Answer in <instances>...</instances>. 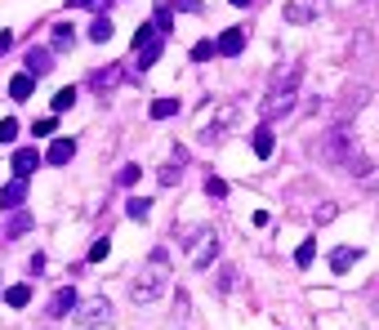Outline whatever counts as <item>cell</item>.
Listing matches in <instances>:
<instances>
[{
    "label": "cell",
    "mask_w": 379,
    "mask_h": 330,
    "mask_svg": "<svg viewBox=\"0 0 379 330\" xmlns=\"http://www.w3.org/2000/svg\"><path fill=\"white\" fill-rule=\"evenodd\" d=\"M23 196H27V178H14V183L0 187V205H5V210H18V205H23Z\"/></svg>",
    "instance_id": "15"
},
{
    "label": "cell",
    "mask_w": 379,
    "mask_h": 330,
    "mask_svg": "<svg viewBox=\"0 0 379 330\" xmlns=\"http://www.w3.org/2000/svg\"><path fill=\"white\" fill-rule=\"evenodd\" d=\"M357 156H362V152H357V143H353V130L335 121V125L321 134V161H326V165H344V169H348V165L357 161Z\"/></svg>",
    "instance_id": "3"
},
{
    "label": "cell",
    "mask_w": 379,
    "mask_h": 330,
    "mask_svg": "<svg viewBox=\"0 0 379 330\" xmlns=\"http://www.w3.org/2000/svg\"><path fill=\"white\" fill-rule=\"evenodd\" d=\"M326 14V0H286V23L295 27H308Z\"/></svg>",
    "instance_id": "8"
},
{
    "label": "cell",
    "mask_w": 379,
    "mask_h": 330,
    "mask_svg": "<svg viewBox=\"0 0 379 330\" xmlns=\"http://www.w3.org/2000/svg\"><path fill=\"white\" fill-rule=\"evenodd\" d=\"M125 214H130V219H147V214H152V201H147V196H130V201H125Z\"/></svg>",
    "instance_id": "26"
},
{
    "label": "cell",
    "mask_w": 379,
    "mask_h": 330,
    "mask_svg": "<svg viewBox=\"0 0 379 330\" xmlns=\"http://www.w3.org/2000/svg\"><path fill=\"white\" fill-rule=\"evenodd\" d=\"M27 228H32V214H14L9 228H5V237H18V232H27Z\"/></svg>",
    "instance_id": "30"
},
{
    "label": "cell",
    "mask_w": 379,
    "mask_h": 330,
    "mask_svg": "<svg viewBox=\"0 0 379 330\" xmlns=\"http://www.w3.org/2000/svg\"><path fill=\"white\" fill-rule=\"evenodd\" d=\"M312 259H317V241H312V237H308V241H303V246L295 250V263H299V268H308V263H312Z\"/></svg>",
    "instance_id": "29"
},
{
    "label": "cell",
    "mask_w": 379,
    "mask_h": 330,
    "mask_svg": "<svg viewBox=\"0 0 379 330\" xmlns=\"http://www.w3.org/2000/svg\"><path fill=\"white\" fill-rule=\"evenodd\" d=\"M32 94H36V76L18 72V76L9 81V99H18V103H23V99H32Z\"/></svg>",
    "instance_id": "17"
},
{
    "label": "cell",
    "mask_w": 379,
    "mask_h": 330,
    "mask_svg": "<svg viewBox=\"0 0 379 330\" xmlns=\"http://www.w3.org/2000/svg\"><path fill=\"white\" fill-rule=\"evenodd\" d=\"M165 290H170V250H152L143 272L130 281V299H134L139 308H147V304H156Z\"/></svg>",
    "instance_id": "2"
},
{
    "label": "cell",
    "mask_w": 379,
    "mask_h": 330,
    "mask_svg": "<svg viewBox=\"0 0 379 330\" xmlns=\"http://www.w3.org/2000/svg\"><path fill=\"white\" fill-rule=\"evenodd\" d=\"M76 308H81L76 286H63V290H54V299H50V308H45V313H50V317H68V313H76Z\"/></svg>",
    "instance_id": "10"
},
{
    "label": "cell",
    "mask_w": 379,
    "mask_h": 330,
    "mask_svg": "<svg viewBox=\"0 0 379 330\" xmlns=\"http://www.w3.org/2000/svg\"><path fill=\"white\" fill-rule=\"evenodd\" d=\"M112 322H116V313H112L107 299H94V304H81L72 313V326L76 330H107Z\"/></svg>",
    "instance_id": "6"
},
{
    "label": "cell",
    "mask_w": 379,
    "mask_h": 330,
    "mask_svg": "<svg viewBox=\"0 0 379 330\" xmlns=\"http://www.w3.org/2000/svg\"><path fill=\"white\" fill-rule=\"evenodd\" d=\"M357 259H362V250H357V246H339L335 254H330V272H348Z\"/></svg>",
    "instance_id": "16"
},
{
    "label": "cell",
    "mask_w": 379,
    "mask_h": 330,
    "mask_svg": "<svg viewBox=\"0 0 379 330\" xmlns=\"http://www.w3.org/2000/svg\"><path fill=\"white\" fill-rule=\"evenodd\" d=\"M76 45V32H72V23H54V54H68Z\"/></svg>",
    "instance_id": "20"
},
{
    "label": "cell",
    "mask_w": 379,
    "mask_h": 330,
    "mask_svg": "<svg viewBox=\"0 0 379 330\" xmlns=\"http://www.w3.org/2000/svg\"><path fill=\"white\" fill-rule=\"evenodd\" d=\"M236 286V268H232V263H223V268H219V290H232Z\"/></svg>",
    "instance_id": "35"
},
{
    "label": "cell",
    "mask_w": 379,
    "mask_h": 330,
    "mask_svg": "<svg viewBox=\"0 0 379 330\" xmlns=\"http://www.w3.org/2000/svg\"><path fill=\"white\" fill-rule=\"evenodd\" d=\"M50 68H54V50H36L32 45V50H27V76L41 81V76H50Z\"/></svg>",
    "instance_id": "12"
},
{
    "label": "cell",
    "mask_w": 379,
    "mask_h": 330,
    "mask_svg": "<svg viewBox=\"0 0 379 330\" xmlns=\"http://www.w3.org/2000/svg\"><path fill=\"white\" fill-rule=\"evenodd\" d=\"M161 45H165V41H156V45H147V50H139V54H134V63H139V72H147V68H152V63H156V59H161Z\"/></svg>",
    "instance_id": "27"
},
{
    "label": "cell",
    "mask_w": 379,
    "mask_h": 330,
    "mask_svg": "<svg viewBox=\"0 0 379 330\" xmlns=\"http://www.w3.org/2000/svg\"><path fill=\"white\" fill-rule=\"evenodd\" d=\"M152 121H170V116H178V99H152Z\"/></svg>",
    "instance_id": "23"
},
{
    "label": "cell",
    "mask_w": 379,
    "mask_h": 330,
    "mask_svg": "<svg viewBox=\"0 0 379 330\" xmlns=\"http://www.w3.org/2000/svg\"><path fill=\"white\" fill-rule=\"evenodd\" d=\"M5 304H9V308H27V304H32V286H27V281L9 286V290H5Z\"/></svg>",
    "instance_id": "21"
},
{
    "label": "cell",
    "mask_w": 379,
    "mask_h": 330,
    "mask_svg": "<svg viewBox=\"0 0 379 330\" xmlns=\"http://www.w3.org/2000/svg\"><path fill=\"white\" fill-rule=\"evenodd\" d=\"M112 36H116V23H112L107 14H103V18H94V27H90V41H94V45H107Z\"/></svg>",
    "instance_id": "19"
},
{
    "label": "cell",
    "mask_w": 379,
    "mask_h": 330,
    "mask_svg": "<svg viewBox=\"0 0 379 330\" xmlns=\"http://www.w3.org/2000/svg\"><path fill=\"white\" fill-rule=\"evenodd\" d=\"M192 59H196V63L219 59V45H214V41H196V45H192Z\"/></svg>",
    "instance_id": "28"
},
{
    "label": "cell",
    "mask_w": 379,
    "mask_h": 330,
    "mask_svg": "<svg viewBox=\"0 0 379 330\" xmlns=\"http://www.w3.org/2000/svg\"><path fill=\"white\" fill-rule=\"evenodd\" d=\"M99 5H107V0H68V9H99Z\"/></svg>",
    "instance_id": "39"
},
{
    "label": "cell",
    "mask_w": 379,
    "mask_h": 330,
    "mask_svg": "<svg viewBox=\"0 0 379 330\" xmlns=\"http://www.w3.org/2000/svg\"><path fill=\"white\" fill-rule=\"evenodd\" d=\"M272 147H277L272 130H268V125H259V130H254V156H259V161H268V156H272Z\"/></svg>",
    "instance_id": "18"
},
{
    "label": "cell",
    "mask_w": 379,
    "mask_h": 330,
    "mask_svg": "<svg viewBox=\"0 0 379 330\" xmlns=\"http://www.w3.org/2000/svg\"><path fill=\"white\" fill-rule=\"evenodd\" d=\"M205 192H210L214 201H223V196H227V183H223V178H214V174H210V178H205Z\"/></svg>",
    "instance_id": "34"
},
{
    "label": "cell",
    "mask_w": 379,
    "mask_h": 330,
    "mask_svg": "<svg viewBox=\"0 0 379 330\" xmlns=\"http://www.w3.org/2000/svg\"><path fill=\"white\" fill-rule=\"evenodd\" d=\"M9 165H14V178H27L36 165H45V156L36 152V147H18V152H14V161H9Z\"/></svg>",
    "instance_id": "11"
},
{
    "label": "cell",
    "mask_w": 379,
    "mask_h": 330,
    "mask_svg": "<svg viewBox=\"0 0 379 330\" xmlns=\"http://www.w3.org/2000/svg\"><path fill=\"white\" fill-rule=\"evenodd\" d=\"M107 250H112V241H107V237H99V241L90 246V259H94V263H99V259H107Z\"/></svg>",
    "instance_id": "38"
},
{
    "label": "cell",
    "mask_w": 379,
    "mask_h": 330,
    "mask_svg": "<svg viewBox=\"0 0 379 330\" xmlns=\"http://www.w3.org/2000/svg\"><path fill=\"white\" fill-rule=\"evenodd\" d=\"M156 178H161V187H174L178 178H183V152H178L170 165H161V174H156Z\"/></svg>",
    "instance_id": "22"
},
{
    "label": "cell",
    "mask_w": 379,
    "mask_h": 330,
    "mask_svg": "<svg viewBox=\"0 0 379 330\" xmlns=\"http://www.w3.org/2000/svg\"><path fill=\"white\" fill-rule=\"evenodd\" d=\"M348 174H353L357 183H362L366 192H371V196H379V165H375V161H366V156H357V161L348 165Z\"/></svg>",
    "instance_id": "9"
},
{
    "label": "cell",
    "mask_w": 379,
    "mask_h": 330,
    "mask_svg": "<svg viewBox=\"0 0 379 330\" xmlns=\"http://www.w3.org/2000/svg\"><path fill=\"white\" fill-rule=\"evenodd\" d=\"M54 130H59V125H54V116H45V121H36V125H32V134L36 138H50Z\"/></svg>",
    "instance_id": "36"
},
{
    "label": "cell",
    "mask_w": 379,
    "mask_h": 330,
    "mask_svg": "<svg viewBox=\"0 0 379 330\" xmlns=\"http://www.w3.org/2000/svg\"><path fill=\"white\" fill-rule=\"evenodd\" d=\"M183 246L192 254V268H210V263L219 259V237H214L210 228H187Z\"/></svg>",
    "instance_id": "5"
},
{
    "label": "cell",
    "mask_w": 379,
    "mask_h": 330,
    "mask_svg": "<svg viewBox=\"0 0 379 330\" xmlns=\"http://www.w3.org/2000/svg\"><path fill=\"white\" fill-rule=\"evenodd\" d=\"M174 9H183V14H196V9H201V0H174Z\"/></svg>",
    "instance_id": "40"
},
{
    "label": "cell",
    "mask_w": 379,
    "mask_h": 330,
    "mask_svg": "<svg viewBox=\"0 0 379 330\" xmlns=\"http://www.w3.org/2000/svg\"><path fill=\"white\" fill-rule=\"evenodd\" d=\"M236 121H241V107H236V103H223V107H219V112H214V116L201 125L196 143H201V147H210V143H223V138L236 130Z\"/></svg>",
    "instance_id": "4"
},
{
    "label": "cell",
    "mask_w": 379,
    "mask_h": 330,
    "mask_svg": "<svg viewBox=\"0 0 379 330\" xmlns=\"http://www.w3.org/2000/svg\"><path fill=\"white\" fill-rule=\"evenodd\" d=\"M116 183H121V187L139 183V165H125V169H116Z\"/></svg>",
    "instance_id": "37"
},
{
    "label": "cell",
    "mask_w": 379,
    "mask_h": 330,
    "mask_svg": "<svg viewBox=\"0 0 379 330\" xmlns=\"http://www.w3.org/2000/svg\"><path fill=\"white\" fill-rule=\"evenodd\" d=\"M366 103H371V85H348L344 99H339V107H335V121H339V125H348Z\"/></svg>",
    "instance_id": "7"
},
{
    "label": "cell",
    "mask_w": 379,
    "mask_h": 330,
    "mask_svg": "<svg viewBox=\"0 0 379 330\" xmlns=\"http://www.w3.org/2000/svg\"><path fill=\"white\" fill-rule=\"evenodd\" d=\"M76 156V138H54L50 152H45V165H68Z\"/></svg>",
    "instance_id": "14"
},
{
    "label": "cell",
    "mask_w": 379,
    "mask_h": 330,
    "mask_svg": "<svg viewBox=\"0 0 379 330\" xmlns=\"http://www.w3.org/2000/svg\"><path fill=\"white\" fill-rule=\"evenodd\" d=\"M14 138H18V121L5 116V121H0V143H14Z\"/></svg>",
    "instance_id": "32"
},
{
    "label": "cell",
    "mask_w": 379,
    "mask_h": 330,
    "mask_svg": "<svg viewBox=\"0 0 379 330\" xmlns=\"http://www.w3.org/2000/svg\"><path fill=\"white\" fill-rule=\"evenodd\" d=\"M335 214H339V205H335V201H326V205H317V210H312V219H317V223H330Z\"/></svg>",
    "instance_id": "33"
},
{
    "label": "cell",
    "mask_w": 379,
    "mask_h": 330,
    "mask_svg": "<svg viewBox=\"0 0 379 330\" xmlns=\"http://www.w3.org/2000/svg\"><path fill=\"white\" fill-rule=\"evenodd\" d=\"M232 5H236V9H245V5H250V0H232Z\"/></svg>",
    "instance_id": "41"
},
{
    "label": "cell",
    "mask_w": 379,
    "mask_h": 330,
    "mask_svg": "<svg viewBox=\"0 0 379 330\" xmlns=\"http://www.w3.org/2000/svg\"><path fill=\"white\" fill-rule=\"evenodd\" d=\"M214 45H219V59H236V54L245 50V32H241V27H227Z\"/></svg>",
    "instance_id": "13"
},
{
    "label": "cell",
    "mask_w": 379,
    "mask_h": 330,
    "mask_svg": "<svg viewBox=\"0 0 379 330\" xmlns=\"http://www.w3.org/2000/svg\"><path fill=\"white\" fill-rule=\"evenodd\" d=\"M156 41H165V36L156 32V23H143V27L134 32V54H139V50H147V45H156Z\"/></svg>",
    "instance_id": "24"
},
{
    "label": "cell",
    "mask_w": 379,
    "mask_h": 330,
    "mask_svg": "<svg viewBox=\"0 0 379 330\" xmlns=\"http://www.w3.org/2000/svg\"><path fill=\"white\" fill-rule=\"evenodd\" d=\"M299 81H303V63H299V59L281 63V68L272 72V81H268V94L259 99V116H263V121L286 116V112L295 107V99H299Z\"/></svg>",
    "instance_id": "1"
},
{
    "label": "cell",
    "mask_w": 379,
    "mask_h": 330,
    "mask_svg": "<svg viewBox=\"0 0 379 330\" xmlns=\"http://www.w3.org/2000/svg\"><path fill=\"white\" fill-rule=\"evenodd\" d=\"M72 103H76V90H72V85H68V90H59V94H54V112H68Z\"/></svg>",
    "instance_id": "31"
},
{
    "label": "cell",
    "mask_w": 379,
    "mask_h": 330,
    "mask_svg": "<svg viewBox=\"0 0 379 330\" xmlns=\"http://www.w3.org/2000/svg\"><path fill=\"white\" fill-rule=\"evenodd\" d=\"M94 90H112V85H121V68H107V72H94L90 76Z\"/></svg>",
    "instance_id": "25"
}]
</instances>
